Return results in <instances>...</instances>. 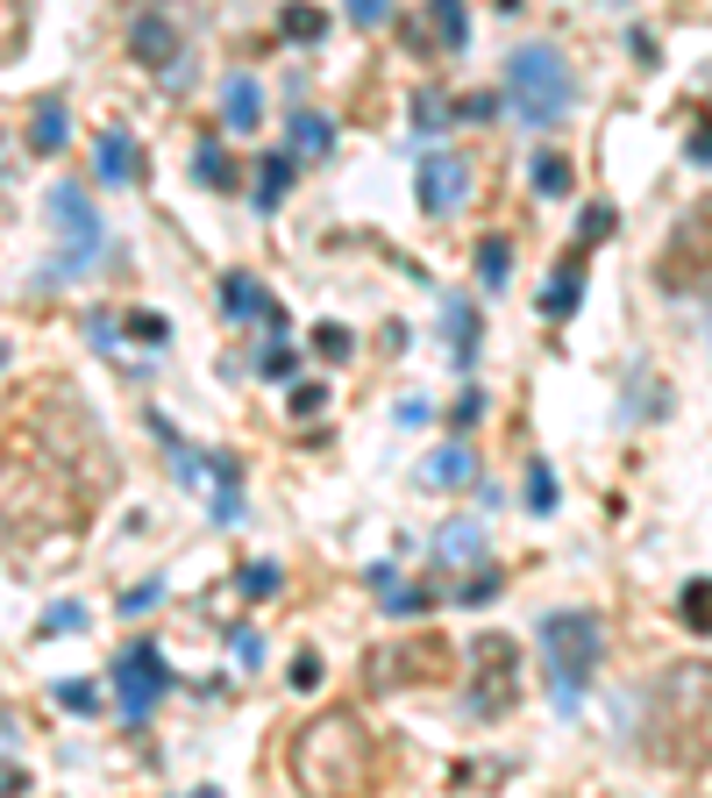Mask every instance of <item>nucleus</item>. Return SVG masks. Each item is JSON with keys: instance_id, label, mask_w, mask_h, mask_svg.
Segmentation results:
<instances>
[{"instance_id": "obj_1", "label": "nucleus", "mask_w": 712, "mask_h": 798, "mask_svg": "<svg viewBox=\"0 0 712 798\" xmlns=\"http://www.w3.org/2000/svg\"><path fill=\"white\" fill-rule=\"evenodd\" d=\"M648 756L699 770L712 763V664H677L648 691Z\"/></svg>"}, {"instance_id": "obj_2", "label": "nucleus", "mask_w": 712, "mask_h": 798, "mask_svg": "<svg viewBox=\"0 0 712 798\" xmlns=\"http://www.w3.org/2000/svg\"><path fill=\"white\" fill-rule=\"evenodd\" d=\"M299 785L314 791H357L371 777V734H357L350 713H328L321 728L299 734V756H293Z\"/></svg>"}, {"instance_id": "obj_3", "label": "nucleus", "mask_w": 712, "mask_h": 798, "mask_svg": "<svg viewBox=\"0 0 712 798\" xmlns=\"http://www.w3.org/2000/svg\"><path fill=\"white\" fill-rule=\"evenodd\" d=\"M506 100L527 122H563L570 100H578V72L556 43H527V51L506 57Z\"/></svg>"}, {"instance_id": "obj_4", "label": "nucleus", "mask_w": 712, "mask_h": 798, "mask_svg": "<svg viewBox=\"0 0 712 798\" xmlns=\"http://www.w3.org/2000/svg\"><path fill=\"white\" fill-rule=\"evenodd\" d=\"M599 649H605V635H599L592 613H549L541 621V656H549V677H556V699L563 706H578L584 677L599 670Z\"/></svg>"}, {"instance_id": "obj_5", "label": "nucleus", "mask_w": 712, "mask_h": 798, "mask_svg": "<svg viewBox=\"0 0 712 798\" xmlns=\"http://www.w3.org/2000/svg\"><path fill=\"white\" fill-rule=\"evenodd\" d=\"M712 278V200L705 207H691L684 221H677V236H670V250H662V285H699Z\"/></svg>"}, {"instance_id": "obj_6", "label": "nucleus", "mask_w": 712, "mask_h": 798, "mask_svg": "<svg viewBox=\"0 0 712 798\" xmlns=\"http://www.w3.org/2000/svg\"><path fill=\"white\" fill-rule=\"evenodd\" d=\"M51 215H57V236H65V258H57V271H79L100 250V215L86 207L79 186H51Z\"/></svg>"}, {"instance_id": "obj_7", "label": "nucleus", "mask_w": 712, "mask_h": 798, "mask_svg": "<svg viewBox=\"0 0 712 798\" xmlns=\"http://www.w3.org/2000/svg\"><path fill=\"white\" fill-rule=\"evenodd\" d=\"M114 677H121V720H150V706L164 699V656L135 642V649H121Z\"/></svg>"}, {"instance_id": "obj_8", "label": "nucleus", "mask_w": 712, "mask_h": 798, "mask_svg": "<svg viewBox=\"0 0 712 798\" xmlns=\"http://www.w3.org/2000/svg\"><path fill=\"white\" fill-rule=\"evenodd\" d=\"M463 200H471V157L435 150V157L420 164V207H428V215H457Z\"/></svg>"}, {"instance_id": "obj_9", "label": "nucleus", "mask_w": 712, "mask_h": 798, "mask_svg": "<svg viewBox=\"0 0 712 798\" xmlns=\"http://www.w3.org/2000/svg\"><path fill=\"white\" fill-rule=\"evenodd\" d=\"M221 122L229 129H256L264 122V86H256L250 72H229V86H221Z\"/></svg>"}, {"instance_id": "obj_10", "label": "nucleus", "mask_w": 712, "mask_h": 798, "mask_svg": "<svg viewBox=\"0 0 712 798\" xmlns=\"http://www.w3.org/2000/svg\"><path fill=\"white\" fill-rule=\"evenodd\" d=\"M435 556H442V564H478L484 556V514H463V521H449V528H435Z\"/></svg>"}, {"instance_id": "obj_11", "label": "nucleus", "mask_w": 712, "mask_h": 798, "mask_svg": "<svg viewBox=\"0 0 712 798\" xmlns=\"http://www.w3.org/2000/svg\"><path fill=\"white\" fill-rule=\"evenodd\" d=\"M471 471H478V457L463 442H449V449H435V457L420 463V485H428V492H449V485H463Z\"/></svg>"}, {"instance_id": "obj_12", "label": "nucleus", "mask_w": 712, "mask_h": 798, "mask_svg": "<svg viewBox=\"0 0 712 798\" xmlns=\"http://www.w3.org/2000/svg\"><path fill=\"white\" fill-rule=\"evenodd\" d=\"M172 51H178V29L164 14H135V57L143 65H172Z\"/></svg>"}, {"instance_id": "obj_13", "label": "nucleus", "mask_w": 712, "mask_h": 798, "mask_svg": "<svg viewBox=\"0 0 712 798\" xmlns=\"http://www.w3.org/2000/svg\"><path fill=\"white\" fill-rule=\"evenodd\" d=\"M129 172H135L129 129H108V135H100V178H108V186H129Z\"/></svg>"}, {"instance_id": "obj_14", "label": "nucleus", "mask_w": 712, "mask_h": 798, "mask_svg": "<svg viewBox=\"0 0 712 798\" xmlns=\"http://www.w3.org/2000/svg\"><path fill=\"white\" fill-rule=\"evenodd\" d=\"M221 293H229V307L242 314V321H278V307H271V293H264V285H250V278H229Z\"/></svg>"}, {"instance_id": "obj_15", "label": "nucleus", "mask_w": 712, "mask_h": 798, "mask_svg": "<svg viewBox=\"0 0 712 798\" xmlns=\"http://www.w3.org/2000/svg\"><path fill=\"white\" fill-rule=\"evenodd\" d=\"M442 314H449V350L471 364V350H478V314H471V299H442Z\"/></svg>"}, {"instance_id": "obj_16", "label": "nucleus", "mask_w": 712, "mask_h": 798, "mask_svg": "<svg viewBox=\"0 0 712 798\" xmlns=\"http://www.w3.org/2000/svg\"><path fill=\"white\" fill-rule=\"evenodd\" d=\"M293 150L328 157V150H336V122H328V114H299V122H293Z\"/></svg>"}, {"instance_id": "obj_17", "label": "nucleus", "mask_w": 712, "mask_h": 798, "mask_svg": "<svg viewBox=\"0 0 712 798\" xmlns=\"http://www.w3.org/2000/svg\"><path fill=\"white\" fill-rule=\"evenodd\" d=\"M29 43V0H0V57H14Z\"/></svg>"}, {"instance_id": "obj_18", "label": "nucleus", "mask_w": 712, "mask_h": 798, "mask_svg": "<svg viewBox=\"0 0 712 798\" xmlns=\"http://www.w3.org/2000/svg\"><path fill=\"white\" fill-rule=\"evenodd\" d=\"M677 606H684V627H699V635H712V578H691Z\"/></svg>"}, {"instance_id": "obj_19", "label": "nucleus", "mask_w": 712, "mask_h": 798, "mask_svg": "<svg viewBox=\"0 0 712 798\" xmlns=\"http://www.w3.org/2000/svg\"><path fill=\"white\" fill-rule=\"evenodd\" d=\"M65 100H43V108H36V129H29V143H36V150H57V143H65Z\"/></svg>"}, {"instance_id": "obj_20", "label": "nucleus", "mask_w": 712, "mask_h": 798, "mask_svg": "<svg viewBox=\"0 0 712 798\" xmlns=\"http://www.w3.org/2000/svg\"><path fill=\"white\" fill-rule=\"evenodd\" d=\"M578 264H563V271H556V285H549V299H541V314H549V321H563V314L570 307H578Z\"/></svg>"}, {"instance_id": "obj_21", "label": "nucleus", "mask_w": 712, "mask_h": 798, "mask_svg": "<svg viewBox=\"0 0 712 798\" xmlns=\"http://www.w3.org/2000/svg\"><path fill=\"white\" fill-rule=\"evenodd\" d=\"M506 264H513L506 236H492V243L478 250V278H484V293H499V285H506Z\"/></svg>"}, {"instance_id": "obj_22", "label": "nucleus", "mask_w": 712, "mask_h": 798, "mask_svg": "<svg viewBox=\"0 0 712 798\" xmlns=\"http://www.w3.org/2000/svg\"><path fill=\"white\" fill-rule=\"evenodd\" d=\"M535 193L541 200H563L570 193V164L563 157H535Z\"/></svg>"}, {"instance_id": "obj_23", "label": "nucleus", "mask_w": 712, "mask_h": 798, "mask_svg": "<svg viewBox=\"0 0 712 798\" xmlns=\"http://www.w3.org/2000/svg\"><path fill=\"white\" fill-rule=\"evenodd\" d=\"M193 178H200V186H229V157H221L215 143H200L193 150Z\"/></svg>"}, {"instance_id": "obj_24", "label": "nucleus", "mask_w": 712, "mask_h": 798, "mask_svg": "<svg viewBox=\"0 0 712 798\" xmlns=\"http://www.w3.org/2000/svg\"><path fill=\"white\" fill-rule=\"evenodd\" d=\"M285 186H293V157H271L264 164V186H256V207H278Z\"/></svg>"}, {"instance_id": "obj_25", "label": "nucleus", "mask_w": 712, "mask_h": 798, "mask_svg": "<svg viewBox=\"0 0 712 798\" xmlns=\"http://www.w3.org/2000/svg\"><path fill=\"white\" fill-rule=\"evenodd\" d=\"M527 506H535V514H549V506H556V471H549V463L527 471Z\"/></svg>"}, {"instance_id": "obj_26", "label": "nucleus", "mask_w": 712, "mask_h": 798, "mask_svg": "<svg viewBox=\"0 0 712 798\" xmlns=\"http://www.w3.org/2000/svg\"><path fill=\"white\" fill-rule=\"evenodd\" d=\"M321 8H285V36H293V43H314V36H321Z\"/></svg>"}, {"instance_id": "obj_27", "label": "nucleus", "mask_w": 712, "mask_h": 798, "mask_svg": "<svg viewBox=\"0 0 712 798\" xmlns=\"http://www.w3.org/2000/svg\"><path fill=\"white\" fill-rule=\"evenodd\" d=\"M435 22H442L449 51H463V0H435Z\"/></svg>"}, {"instance_id": "obj_28", "label": "nucleus", "mask_w": 712, "mask_h": 798, "mask_svg": "<svg viewBox=\"0 0 712 798\" xmlns=\"http://www.w3.org/2000/svg\"><path fill=\"white\" fill-rule=\"evenodd\" d=\"M350 22H357V29H377V22H392V0H350Z\"/></svg>"}, {"instance_id": "obj_29", "label": "nucleus", "mask_w": 712, "mask_h": 798, "mask_svg": "<svg viewBox=\"0 0 712 798\" xmlns=\"http://www.w3.org/2000/svg\"><path fill=\"white\" fill-rule=\"evenodd\" d=\"M242 592H256V599L278 592V570H271V564H250V570H242Z\"/></svg>"}, {"instance_id": "obj_30", "label": "nucleus", "mask_w": 712, "mask_h": 798, "mask_svg": "<svg viewBox=\"0 0 712 798\" xmlns=\"http://www.w3.org/2000/svg\"><path fill=\"white\" fill-rule=\"evenodd\" d=\"M256 371H264V379H285V371H293V350H285V342H271V350L256 357Z\"/></svg>"}, {"instance_id": "obj_31", "label": "nucleus", "mask_w": 712, "mask_h": 798, "mask_svg": "<svg viewBox=\"0 0 712 798\" xmlns=\"http://www.w3.org/2000/svg\"><path fill=\"white\" fill-rule=\"evenodd\" d=\"M57 706H72V713H94V685H57Z\"/></svg>"}, {"instance_id": "obj_32", "label": "nucleus", "mask_w": 712, "mask_h": 798, "mask_svg": "<svg viewBox=\"0 0 712 798\" xmlns=\"http://www.w3.org/2000/svg\"><path fill=\"white\" fill-rule=\"evenodd\" d=\"M605 236H613V207H592L584 215V243H605Z\"/></svg>"}, {"instance_id": "obj_33", "label": "nucleus", "mask_w": 712, "mask_h": 798, "mask_svg": "<svg viewBox=\"0 0 712 798\" xmlns=\"http://www.w3.org/2000/svg\"><path fill=\"white\" fill-rule=\"evenodd\" d=\"M129 328H135V342H150V350H157V342H164V321H157V314H135Z\"/></svg>"}, {"instance_id": "obj_34", "label": "nucleus", "mask_w": 712, "mask_h": 798, "mask_svg": "<svg viewBox=\"0 0 712 798\" xmlns=\"http://www.w3.org/2000/svg\"><path fill=\"white\" fill-rule=\"evenodd\" d=\"M79 621H86L79 606H51V621H43V627H51V635H72V627H79Z\"/></svg>"}, {"instance_id": "obj_35", "label": "nucleus", "mask_w": 712, "mask_h": 798, "mask_svg": "<svg viewBox=\"0 0 712 798\" xmlns=\"http://www.w3.org/2000/svg\"><path fill=\"white\" fill-rule=\"evenodd\" d=\"M321 350L342 364V357H350V328H321Z\"/></svg>"}, {"instance_id": "obj_36", "label": "nucleus", "mask_w": 712, "mask_h": 798, "mask_svg": "<svg viewBox=\"0 0 712 798\" xmlns=\"http://www.w3.org/2000/svg\"><path fill=\"white\" fill-rule=\"evenodd\" d=\"M691 164H712V129H699V135H691Z\"/></svg>"}, {"instance_id": "obj_37", "label": "nucleus", "mask_w": 712, "mask_h": 798, "mask_svg": "<svg viewBox=\"0 0 712 798\" xmlns=\"http://www.w3.org/2000/svg\"><path fill=\"white\" fill-rule=\"evenodd\" d=\"M22 785H29V777L14 770V763H0V791H22Z\"/></svg>"}, {"instance_id": "obj_38", "label": "nucleus", "mask_w": 712, "mask_h": 798, "mask_svg": "<svg viewBox=\"0 0 712 798\" xmlns=\"http://www.w3.org/2000/svg\"><path fill=\"white\" fill-rule=\"evenodd\" d=\"M0 734H8V713H0Z\"/></svg>"}]
</instances>
